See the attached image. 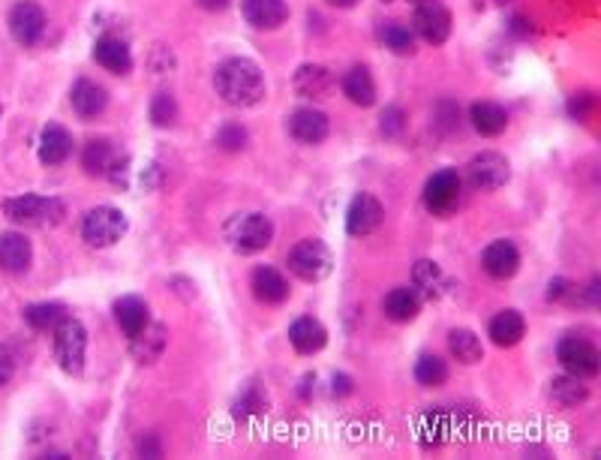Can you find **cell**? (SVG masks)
Here are the masks:
<instances>
[{
  "label": "cell",
  "instance_id": "obj_35",
  "mask_svg": "<svg viewBox=\"0 0 601 460\" xmlns=\"http://www.w3.org/2000/svg\"><path fill=\"white\" fill-rule=\"evenodd\" d=\"M415 379H418V385H424V388H442V385L448 382V361L439 358V355L424 352V355L415 361Z\"/></svg>",
  "mask_w": 601,
  "mask_h": 460
},
{
  "label": "cell",
  "instance_id": "obj_46",
  "mask_svg": "<svg viewBox=\"0 0 601 460\" xmlns=\"http://www.w3.org/2000/svg\"><path fill=\"white\" fill-rule=\"evenodd\" d=\"M199 4H202V10L223 13V10H229V7H232V0H199Z\"/></svg>",
  "mask_w": 601,
  "mask_h": 460
},
{
  "label": "cell",
  "instance_id": "obj_43",
  "mask_svg": "<svg viewBox=\"0 0 601 460\" xmlns=\"http://www.w3.org/2000/svg\"><path fill=\"white\" fill-rule=\"evenodd\" d=\"M352 376L349 373H334L331 376V394L334 397H346V394H352Z\"/></svg>",
  "mask_w": 601,
  "mask_h": 460
},
{
  "label": "cell",
  "instance_id": "obj_26",
  "mask_svg": "<svg viewBox=\"0 0 601 460\" xmlns=\"http://www.w3.org/2000/svg\"><path fill=\"white\" fill-rule=\"evenodd\" d=\"M469 124L475 133L493 139V136H502L508 130V115L499 103H490V100H478L469 106Z\"/></svg>",
  "mask_w": 601,
  "mask_h": 460
},
{
  "label": "cell",
  "instance_id": "obj_16",
  "mask_svg": "<svg viewBox=\"0 0 601 460\" xmlns=\"http://www.w3.org/2000/svg\"><path fill=\"white\" fill-rule=\"evenodd\" d=\"M334 85H337L334 73L322 64H301L292 76V88L304 100H328Z\"/></svg>",
  "mask_w": 601,
  "mask_h": 460
},
{
  "label": "cell",
  "instance_id": "obj_17",
  "mask_svg": "<svg viewBox=\"0 0 601 460\" xmlns=\"http://www.w3.org/2000/svg\"><path fill=\"white\" fill-rule=\"evenodd\" d=\"M169 346V328L163 322H148L139 334L130 337V355L136 364H157Z\"/></svg>",
  "mask_w": 601,
  "mask_h": 460
},
{
  "label": "cell",
  "instance_id": "obj_27",
  "mask_svg": "<svg viewBox=\"0 0 601 460\" xmlns=\"http://www.w3.org/2000/svg\"><path fill=\"white\" fill-rule=\"evenodd\" d=\"M421 304H424V301H421V295H418L412 286H397V289H391V292L385 295L382 310H385V316H388L391 322L406 325V322H415V319H418Z\"/></svg>",
  "mask_w": 601,
  "mask_h": 460
},
{
  "label": "cell",
  "instance_id": "obj_1",
  "mask_svg": "<svg viewBox=\"0 0 601 460\" xmlns=\"http://www.w3.org/2000/svg\"><path fill=\"white\" fill-rule=\"evenodd\" d=\"M214 88L223 97V103H229L235 109H253L268 94L265 73L250 58H229V61H223L217 67V73H214Z\"/></svg>",
  "mask_w": 601,
  "mask_h": 460
},
{
  "label": "cell",
  "instance_id": "obj_49",
  "mask_svg": "<svg viewBox=\"0 0 601 460\" xmlns=\"http://www.w3.org/2000/svg\"><path fill=\"white\" fill-rule=\"evenodd\" d=\"M382 4H394V0H382ZM409 4L415 7V4H421V0H409Z\"/></svg>",
  "mask_w": 601,
  "mask_h": 460
},
{
  "label": "cell",
  "instance_id": "obj_33",
  "mask_svg": "<svg viewBox=\"0 0 601 460\" xmlns=\"http://www.w3.org/2000/svg\"><path fill=\"white\" fill-rule=\"evenodd\" d=\"M67 316H70L67 304H61V301H37V304L25 307V322L34 331H55Z\"/></svg>",
  "mask_w": 601,
  "mask_h": 460
},
{
  "label": "cell",
  "instance_id": "obj_3",
  "mask_svg": "<svg viewBox=\"0 0 601 460\" xmlns=\"http://www.w3.org/2000/svg\"><path fill=\"white\" fill-rule=\"evenodd\" d=\"M226 241L235 253L241 256H253V253H262L265 247H271L274 241V223L271 217L259 214V211H250V214H235L229 223H226Z\"/></svg>",
  "mask_w": 601,
  "mask_h": 460
},
{
  "label": "cell",
  "instance_id": "obj_34",
  "mask_svg": "<svg viewBox=\"0 0 601 460\" xmlns=\"http://www.w3.org/2000/svg\"><path fill=\"white\" fill-rule=\"evenodd\" d=\"M379 43H382L391 55H400V58L415 55V34H412L409 25H403V22H397V19L379 25Z\"/></svg>",
  "mask_w": 601,
  "mask_h": 460
},
{
  "label": "cell",
  "instance_id": "obj_4",
  "mask_svg": "<svg viewBox=\"0 0 601 460\" xmlns=\"http://www.w3.org/2000/svg\"><path fill=\"white\" fill-rule=\"evenodd\" d=\"M286 265H289V271H292L298 280H304V283H322V280L334 271V256H331V250H328L325 241H319V238H304V241H298V244L289 250Z\"/></svg>",
  "mask_w": 601,
  "mask_h": 460
},
{
  "label": "cell",
  "instance_id": "obj_39",
  "mask_svg": "<svg viewBox=\"0 0 601 460\" xmlns=\"http://www.w3.org/2000/svg\"><path fill=\"white\" fill-rule=\"evenodd\" d=\"M214 142H217L223 151H229V154L244 151V148H247V130H244L241 124H223V127L217 130Z\"/></svg>",
  "mask_w": 601,
  "mask_h": 460
},
{
  "label": "cell",
  "instance_id": "obj_13",
  "mask_svg": "<svg viewBox=\"0 0 601 460\" xmlns=\"http://www.w3.org/2000/svg\"><path fill=\"white\" fill-rule=\"evenodd\" d=\"M289 127V136L301 145H322L331 133V121L325 112L313 109V106H304V109H295L286 121Z\"/></svg>",
  "mask_w": 601,
  "mask_h": 460
},
{
  "label": "cell",
  "instance_id": "obj_6",
  "mask_svg": "<svg viewBox=\"0 0 601 460\" xmlns=\"http://www.w3.org/2000/svg\"><path fill=\"white\" fill-rule=\"evenodd\" d=\"M52 337H55V361L61 364V370L70 376H79L88 358V328L76 316H67L52 331Z\"/></svg>",
  "mask_w": 601,
  "mask_h": 460
},
{
  "label": "cell",
  "instance_id": "obj_21",
  "mask_svg": "<svg viewBox=\"0 0 601 460\" xmlns=\"http://www.w3.org/2000/svg\"><path fill=\"white\" fill-rule=\"evenodd\" d=\"M70 103H73V112L82 118V121H94L106 112L109 106V91L91 79H79L70 91Z\"/></svg>",
  "mask_w": 601,
  "mask_h": 460
},
{
  "label": "cell",
  "instance_id": "obj_2",
  "mask_svg": "<svg viewBox=\"0 0 601 460\" xmlns=\"http://www.w3.org/2000/svg\"><path fill=\"white\" fill-rule=\"evenodd\" d=\"M4 214L7 220H13L16 226H28V229H52L58 223H64L67 208L61 199L55 196H40V193H25V196H13L4 202Z\"/></svg>",
  "mask_w": 601,
  "mask_h": 460
},
{
  "label": "cell",
  "instance_id": "obj_32",
  "mask_svg": "<svg viewBox=\"0 0 601 460\" xmlns=\"http://www.w3.org/2000/svg\"><path fill=\"white\" fill-rule=\"evenodd\" d=\"M550 400H553L559 409H574V406H580V403L589 400V388L583 385V379L565 373V376L550 379Z\"/></svg>",
  "mask_w": 601,
  "mask_h": 460
},
{
  "label": "cell",
  "instance_id": "obj_40",
  "mask_svg": "<svg viewBox=\"0 0 601 460\" xmlns=\"http://www.w3.org/2000/svg\"><path fill=\"white\" fill-rule=\"evenodd\" d=\"M382 124V133L388 136V139H397L400 133H403V127H406V115H403V109L400 106H388L385 112H382V118H379Z\"/></svg>",
  "mask_w": 601,
  "mask_h": 460
},
{
  "label": "cell",
  "instance_id": "obj_11",
  "mask_svg": "<svg viewBox=\"0 0 601 460\" xmlns=\"http://www.w3.org/2000/svg\"><path fill=\"white\" fill-rule=\"evenodd\" d=\"M10 34L19 46L31 49L43 40L46 34V13L40 4H34V0H22V4H16L10 10Z\"/></svg>",
  "mask_w": 601,
  "mask_h": 460
},
{
  "label": "cell",
  "instance_id": "obj_29",
  "mask_svg": "<svg viewBox=\"0 0 601 460\" xmlns=\"http://www.w3.org/2000/svg\"><path fill=\"white\" fill-rule=\"evenodd\" d=\"M343 94L349 103L361 106V109H370L376 103V79L367 67L355 64L346 76H343Z\"/></svg>",
  "mask_w": 601,
  "mask_h": 460
},
{
  "label": "cell",
  "instance_id": "obj_50",
  "mask_svg": "<svg viewBox=\"0 0 601 460\" xmlns=\"http://www.w3.org/2000/svg\"><path fill=\"white\" fill-rule=\"evenodd\" d=\"M0 118H4V106H0Z\"/></svg>",
  "mask_w": 601,
  "mask_h": 460
},
{
  "label": "cell",
  "instance_id": "obj_12",
  "mask_svg": "<svg viewBox=\"0 0 601 460\" xmlns=\"http://www.w3.org/2000/svg\"><path fill=\"white\" fill-rule=\"evenodd\" d=\"M385 220V208L373 193H358L346 208V232L352 238H364L376 232Z\"/></svg>",
  "mask_w": 601,
  "mask_h": 460
},
{
  "label": "cell",
  "instance_id": "obj_22",
  "mask_svg": "<svg viewBox=\"0 0 601 460\" xmlns=\"http://www.w3.org/2000/svg\"><path fill=\"white\" fill-rule=\"evenodd\" d=\"M289 343L298 355H316L328 343V328L313 316H298L289 325Z\"/></svg>",
  "mask_w": 601,
  "mask_h": 460
},
{
  "label": "cell",
  "instance_id": "obj_45",
  "mask_svg": "<svg viewBox=\"0 0 601 460\" xmlns=\"http://www.w3.org/2000/svg\"><path fill=\"white\" fill-rule=\"evenodd\" d=\"M139 454H145V457H160V454H163V448H160V442H157L154 433H148V436L139 442Z\"/></svg>",
  "mask_w": 601,
  "mask_h": 460
},
{
  "label": "cell",
  "instance_id": "obj_15",
  "mask_svg": "<svg viewBox=\"0 0 601 460\" xmlns=\"http://www.w3.org/2000/svg\"><path fill=\"white\" fill-rule=\"evenodd\" d=\"M250 289H253V298L259 304H268V307H280L289 301L292 289H289V280L283 271L271 268V265H259L250 277Z\"/></svg>",
  "mask_w": 601,
  "mask_h": 460
},
{
  "label": "cell",
  "instance_id": "obj_37",
  "mask_svg": "<svg viewBox=\"0 0 601 460\" xmlns=\"http://www.w3.org/2000/svg\"><path fill=\"white\" fill-rule=\"evenodd\" d=\"M151 121H154V127H160V130L175 127V121H178V103H175L172 94L160 91V94L151 100Z\"/></svg>",
  "mask_w": 601,
  "mask_h": 460
},
{
  "label": "cell",
  "instance_id": "obj_24",
  "mask_svg": "<svg viewBox=\"0 0 601 460\" xmlns=\"http://www.w3.org/2000/svg\"><path fill=\"white\" fill-rule=\"evenodd\" d=\"M451 280L442 274V268L430 259H418L412 268V289L421 295V301H439L448 292Z\"/></svg>",
  "mask_w": 601,
  "mask_h": 460
},
{
  "label": "cell",
  "instance_id": "obj_47",
  "mask_svg": "<svg viewBox=\"0 0 601 460\" xmlns=\"http://www.w3.org/2000/svg\"><path fill=\"white\" fill-rule=\"evenodd\" d=\"M316 382V376L313 373H307L304 379H301V388H298V394H301V400H310V385Z\"/></svg>",
  "mask_w": 601,
  "mask_h": 460
},
{
  "label": "cell",
  "instance_id": "obj_44",
  "mask_svg": "<svg viewBox=\"0 0 601 460\" xmlns=\"http://www.w3.org/2000/svg\"><path fill=\"white\" fill-rule=\"evenodd\" d=\"M13 373H16V361L4 346H0V385H7L13 379Z\"/></svg>",
  "mask_w": 601,
  "mask_h": 460
},
{
  "label": "cell",
  "instance_id": "obj_5",
  "mask_svg": "<svg viewBox=\"0 0 601 460\" xmlns=\"http://www.w3.org/2000/svg\"><path fill=\"white\" fill-rule=\"evenodd\" d=\"M130 223H127V214L121 208H112V205H100V208H91L82 220V238L88 247L94 250H106V247H115L124 235H127Z\"/></svg>",
  "mask_w": 601,
  "mask_h": 460
},
{
  "label": "cell",
  "instance_id": "obj_41",
  "mask_svg": "<svg viewBox=\"0 0 601 460\" xmlns=\"http://www.w3.org/2000/svg\"><path fill=\"white\" fill-rule=\"evenodd\" d=\"M592 112H595V94L580 91V94H574V97L568 100V115H571L574 121H586Z\"/></svg>",
  "mask_w": 601,
  "mask_h": 460
},
{
  "label": "cell",
  "instance_id": "obj_42",
  "mask_svg": "<svg viewBox=\"0 0 601 460\" xmlns=\"http://www.w3.org/2000/svg\"><path fill=\"white\" fill-rule=\"evenodd\" d=\"M151 70H154L157 76H169V73L175 70V55H172V49L154 46V52H151Z\"/></svg>",
  "mask_w": 601,
  "mask_h": 460
},
{
  "label": "cell",
  "instance_id": "obj_10",
  "mask_svg": "<svg viewBox=\"0 0 601 460\" xmlns=\"http://www.w3.org/2000/svg\"><path fill=\"white\" fill-rule=\"evenodd\" d=\"M466 181L472 190L490 193L511 181V163L496 151H481L466 163Z\"/></svg>",
  "mask_w": 601,
  "mask_h": 460
},
{
  "label": "cell",
  "instance_id": "obj_30",
  "mask_svg": "<svg viewBox=\"0 0 601 460\" xmlns=\"http://www.w3.org/2000/svg\"><path fill=\"white\" fill-rule=\"evenodd\" d=\"M115 157H118V151H115L112 139H106V136L91 139V142L85 145V151H82V169H85V175H91V178H106V172L112 169Z\"/></svg>",
  "mask_w": 601,
  "mask_h": 460
},
{
  "label": "cell",
  "instance_id": "obj_8",
  "mask_svg": "<svg viewBox=\"0 0 601 460\" xmlns=\"http://www.w3.org/2000/svg\"><path fill=\"white\" fill-rule=\"evenodd\" d=\"M451 28H454V19L442 0H421V4H415V16H412L415 37H421L430 46H442L448 43Z\"/></svg>",
  "mask_w": 601,
  "mask_h": 460
},
{
  "label": "cell",
  "instance_id": "obj_9",
  "mask_svg": "<svg viewBox=\"0 0 601 460\" xmlns=\"http://www.w3.org/2000/svg\"><path fill=\"white\" fill-rule=\"evenodd\" d=\"M556 358H559L565 373H571L583 382L595 379L598 370H601V355L586 337H562L559 346H556Z\"/></svg>",
  "mask_w": 601,
  "mask_h": 460
},
{
  "label": "cell",
  "instance_id": "obj_28",
  "mask_svg": "<svg viewBox=\"0 0 601 460\" xmlns=\"http://www.w3.org/2000/svg\"><path fill=\"white\" fill-rule=\"evenodd\" d=\"M487 334H490V340H493L499 349H511V346H517V343L523 340V334H526V319H523V313H517V310H499V313L490 319Z\"/></svg>",
  "mask_w": 601,
  "mask_h": 460
},
{
  "label": "cell",
  "instance_id": "obj_25",
  "mask_svg": "<svg viewBox=\"0 0 601 460\" xmlns=\"http://www.w3.org/2000/svg\"><path fill=\"white\" fill-rule=\"evenodd\" d=\"M112 316H115L118 328H121L127 337H133V334H139V331L151 322V307H148V301L139 298V295H124V298H118V301L112 304Z\"/></svg>",
  "mask_w": 601,
  "mask_h": 460
},
{
  "label": "cell",
  "instance_id": "obj_23",
  "mask_svg": "<svg viewBox=\"0 0 601 460\" xmlns=\"http://www.w3.org/2000/svg\"><path fill=\"white\" fill-rule=\"evenodd\" d=\"M37 154H40L43 166H61V163H67L70 154H73V136H70V130L61 127V124H55V121L46 124L43 133H40Z\"/></svg>",
  "mask_w": 601,
  "mask_h": 460
},
{
  "label": "cell",
  "instance_id": "obj_18",
  "mask_svg": "<svg viewBox=\"0 0 601 460\" xmlns=\"http://www.w3.org/2000/svg\"><path fill=\"white\" fill-rule=\"evenodd\" d=\"M34 265V247L22 232H4L0 235V271L13 277L28 274Z\"/></svg>",
  "mask_w": 601,
  "mask_h": 460
},
{
  "label": "cell",
  "instance_id": "obj_14",
  "mask_svg": "<svg viewBox=\"0 0 601 460\" xmlns=\"http://www.w3.org/2000/svg\"><path fill=\"white\" fill-rule=\"evenodd\" d=\"M481 268L493 277V280H511L520 271V250L514 241L499 238L490 241L481 253Z\"/></svg>",
  "mask_w": 601,
  "mask_h": 460
},
{
  "label": "cell",
  "instance_id": "obj_19",
  "mask_svg": "<svg viewBox=\"0 0 601 460\" xmlns=\"http://www.w3.org/2000/svg\"><path fill=\"white\" fill-rule=\"evenodd\" d=\"M241 16L256 31H277L289 19L286 0H241Z\"/></svg>",
  "mask_w": 601,
  "mask_h": 460
},
{
  "label": "cell",
  "instance_id": "obj_48",
  "mask_svg": "<svg viewBox=\"0 0 601 460\" xmlns=\"http://www.w3.org/2000/svg\"><path fill=\"white\" fill-rule=\"evenodd\" d=\"M328 4L337 7V10H352V7L358 4V0H328Z\"/></svg>",
  "mask_w": 601,
  "mask_h": 460
},
{
  "label": "cell",
  "instance_id": "obj_36",
  "mask_svg": "<svg viewBox=\"0 0 601 460\" xmlns=\"http://www.w3.org/2000/svg\"><path fill=\"white\" fill-rule=\"evenodd\" d=\"M265 409H268V394L259 382H247L232 403L235 418H253V415H262Z\"/></svg>",
  "mask_w": 601,
  "mask_h": 460
},
{
  "label": "cell",
  "instance_id": "obj_31",
  "mask_svg": "<svg viewBox=\"0 0 601 460\" xmlns=\"http://www.w3.org/2000/svg\"><path fill=\"white\" fill-rule=\"evenodd\" d=\"M448 352L457 364H478L484 358V346H481V337L469 328H451L448 331Z\"/></svg>",
  "mask_w": 601,
  "mask_h": 460
},
{
  "label": "cell",
  "instance_id": "obj_20",
  "mask_svg": "<svg viewBox=\"0 0 601 460\" xmlns=\"http://www.w3.org/2000/svg\"><path fill=\"white\" fill-rule=\"evenodd\" d=\"M94 61L115 76H127L133 70V52H130L127 40H121L115 34H106L94 43Z\"/></svg>",
  "mask_w": 601,
  "mask_h": 460
},
{
  "label": "cell",
  "instance_id": "obj_38",
  "mask_svg": "<svg viewBox=\"0 0 601 460\" xmlns=\"http://www.w3.org/2000/svg\"><path fill=\"white\" fill-rule=\"evenodd\" d=\"M547 301H553V304H577V301H586V298H583V289L577 283H571L565 277H556L547 286Z\"/></svg>",
  "mask_w": 601,
  "mask_h": 460
},
{
  "label": "cell",
  "instance_id": "obj_7",
  "mask_svg": "<svg viewBox=\"0 0 601 460\" xmlns=\"http://www.w3.org/2000/svg\"><path fill=\"white\" fill-rule=\"evenodd\" d=\"M421 199H424V208L433 217H451L460 208V199H463V181H460L457 169L433 172L424 184Z\"/></svg>",
  "mask_w": 601,
  "mask_h": 460
}]
</instances>
